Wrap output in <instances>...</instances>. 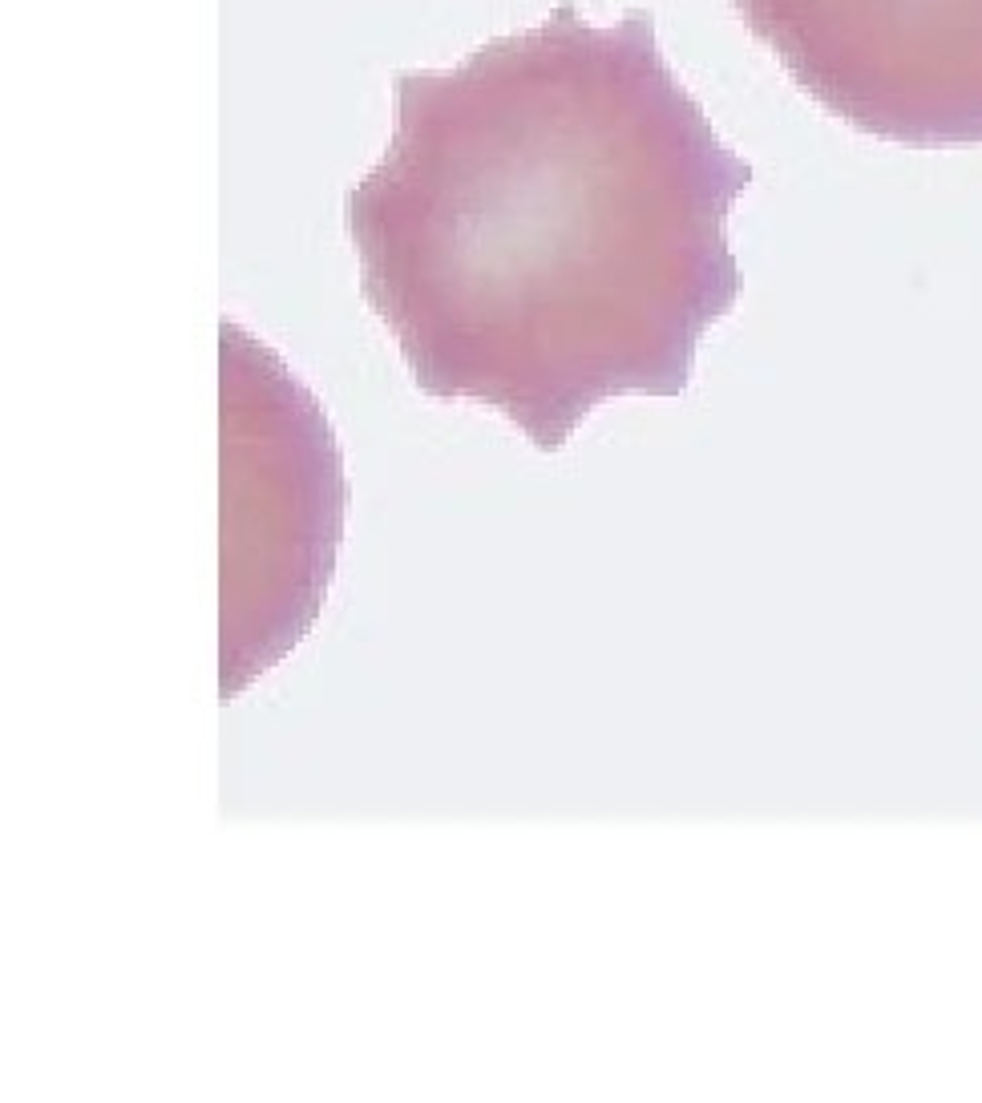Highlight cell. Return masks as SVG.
Here are the masks:
<instances>
[{
	"label": "cell",
	"instance_id": "obj_1",
	"mask_svg": "<svg viewBox=\"0 0 982 1103\" xmlns=\"http://www.w3.org/2000/svg\"><path fill=\"white\" fill-rule=\"evenodd\" d=\"M392 142L348 190L360 295L429 400H477L538 453L599 405L683 396L744 291L752 182L667 65L655 17L550 9L453 69L392 77Z\"/></svg>",
	"mask_w": 982,
	"mask_h": 1103
},
{
	"label": "cell",
	"instance_id": "obj_2",
	"mask_svg": "<svg viewBox=\"0 0 982 1103\" xmlns=\"http://www.w3.org/2000/svg\"><path fill=\"white\" fill-rule=\"evenodd\" d=\"M328 417L275 352L223 328V699L316 627L344 538Z\"/></svg>",
	"mask_w": 982,
	"mask_h": 1103
},
{
	"label": "cell",
	"instance_id": "obj_3",
	"mask_svg": "<svg viewBox=\"0 0 982 1103\" xmlns=\"http://www.w3.org/2000/svg\"><path fill=\"white\" fill-rule=\"evenodd\" d=\"M821 110L914 150L982 146V0H732Z\"/></svg>",
	"mask_w": 982,
	"mask_h": 1103
}]
</instances>
